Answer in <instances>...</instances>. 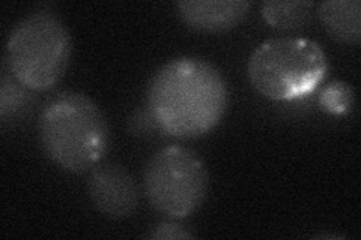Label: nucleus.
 <instances>
[{"mask_svg":"<svg viewBox=\"0 0 361 240\" xmlns=\"http://www.w3.org/2000/svg\"><path fill=\"white\" fill-rule=\"evenodd\" d=\"M73 51L65 23L49 11L21 18L6 41V65L27 90H49L63 77Z\"/></svg>","mask_w":361,"mask_h":240,"instance_id":"nucleus-4","label":"nucleus"},{"mask_svg":"<svg viewBox=\"0 0 361 240\" xmlns=\"http://www.w3.org/2000/svg\"><path fill=\"white\" fill-rule=\"evenodd\" d=\"M38 130L45 155L70 173L94 168L109 149L107 120L85 94L54 96L41 113Z\"/></svg>","mask_w":361,"mask_h":240,"instance_id":"nucleus-2","label":"nucleus"},{"mask_svg":"<svg viewBox=\"0 0 361 240\" xmlns=\"http://www.w3.org/2000/svg\"><path fill=\"white\" fill-rule=\"evenodd\" d=\"M208 170L200 156L183 146H169L151 156L143 171L145 196L171 220L195 213L208 194Z\"/></svg>","mask_w":361,"mask_h":240,"instance_id":"nucleus-5","label":"nucleus"},{"mask_svg":"<svg viewBox=\"0 0 361 240\" xmlns=\"http://www.w3.org/2000/svg\"><path fill=\"white\" fill-rule=\"evenodd\" d=\"M355 94L351 84L345 82L330 83L319 95V106L330 114H345L351 111Z\"/></svg>","mask_w":361,"mask_h":240,"instance_id":"nucleus-10","label":"nucleus"},{"mask_svg":"<svg viewBox=\"0 0 361 240\" xmlns=\"http://www.w3.org/2000/svg\"><path fill=\"white\" fill-rule=\"evenodd\" d=\"M329 72L321 44L283 37L257 45L247 63L252 86L273 101H292L312 94Z\"/></svg>","mask_w":361,"mask_h":240,"instance_id":"nucleus-3","label":"nucleus"},{"mask_svg":"<svg viewBox=\"0 0 361 240\" xmlns=\"http://www.w3.org/2000/svg\"><path fill=\"white\" fill-rule=\"evenodd\" d=\"M175 8L190 29L220 33L241 25L252 4L247 0H179Z\"/></svg>","mask_w":361,"mask_h":240,"instance_id":"nucleus-7","label":"nucleus"},{"mask_svg":"<svg viewBox=\"0 0 361 240\" xmlns=\"http://www.w3.org/2000/svg\"><path fill=\"white\" fill-rule=\"evenodd\" d=\"M146 102L152 120L176 139H197L220 123L228 107L221 72L200 57H176L151 78Z\"/></svg>","mask_w":361,"mask_h":240,"instance_id":"nucleus-1","label":"nucleus"},{"mask_svg":"<svg viewBox=\"0 0 361 240\" xmlns=\"http://www.w3.org/2000/svg\"><path fill=\"white\" fill-rule=\"evenodd\" d=\"M17 82V80H16ZM26 87L21 86L18 82L11 83L5 78L2 84V107H0V113H2V119H6L9 111H16L18 107L26 101L29 95H26Z\"/></svg>","mask_w":361,"mask_h":240,"instance_id":"nucleus-11","label":"nucleus"},{"mask_svg":"<svg viewBox=\"0 0 361 240\" xmlns=\"http://www.w3.org/2000/svg\"><path fill=\"white\" fill-rule=\"evenodd\" d=\"M318 17L325 32L346 45H358L361 39L360 0H329L318 6Z\"/></svg>","mask_w":361,"mask_h":240,"instance_id":"nucleus-8","label":"nucleus"},{"mask_svg":"<svg viewBox=\"0 0 361 240\" xmlns=\"http://www.w3.org/2000/svg\"><path fill=\"white\" fill-rule=\"evenodd\" d=\"M314 4L307 0H267L261 5V14L269 27L276 30H297L307 25Z\"/></svg>","mask_w":361,"mask_h":240,"instance_id":"nucleus-9","label":"nucleus"},{"mask_svg":"<svg viewBox=\"0 0 361 240\" xmlns=\"http://www.w3.org/2000/svg\"><path fill=\"white\" fill-rule=\"evenodd\" d=\"M94 208L110 220H127L139 208V187L128 171L116 164L95 168L87 179Z\"/></svg>","mask_w":361,"mask_h":240,"instance_id":"nucleus-6","label":"nucleus"},{"mask_svg":"<svg viewBox=\"0 0 361 240\" xmlns=\"http://www.w3.org/2000/svg\"><path fill=\"white\" fill-rule=\"evenodd\" d=\"M148 239L154 240H184L195 237V234L188 232V228L175 221H164L157 224L152 230L146 234Z\"/></svg>","mask_w":361,"mask_h":240,"instance_id":"nucleus-12","label":"nucleus"}]
</instances>
